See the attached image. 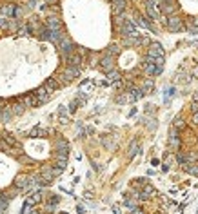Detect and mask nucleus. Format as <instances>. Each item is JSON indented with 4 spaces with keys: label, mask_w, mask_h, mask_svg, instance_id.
<instances>
[{
    "label": "nucleus",
    "mask_w": 198,
    "mask_h": 214,
    "mask_svg": "<svg viewBox=\"0 0 198 214\" xmlns=\"http://www.w3.org/2000/svg\"><path fill=\"white\" fill-rule=\"evenodd\" d=\"M160 11L167 16L174 15L178 11V4H176V0H160Z\"/></svg>",
    "instance_id": "1"
},
{
    "label": "nucleus",
    "mask_w": 198,
    "mask_h": 214,
    "mask_svg": "<svg viewBox=\"0 0 198 214\" xmlns=\"http://www.w3.org/2000/svg\"><path fill=\"white\" fill-rule=\"evenodd\" d=\"M165 27L173 33H176V31H182L184 29V20L180 16H169L165 20Z\"/></svg>",
    "instance_id": "2"
},
{
    "label": "nucleus",
    "mask_w": 198,
    "mask_h": 214,
    "mask_svg": "<svg viewBox=\"0 0 198 214\" xmlns=\"http://www.w3.org/2000/svg\"><path fill=\"white\" fill-rule=\"evenodd\" d=\"M147 56L151 60H156V58H164V47L158 44V42H153L149 45V51H147Z\"/></svg>",
    "instance_id": "3"
},
{
    "label": "nucleus",
    "mask_w": 198,
    "mask_h": 214,
    "mask_svg": "<svg viewBox=\"0 0 198 214\" xmlns=\"http://www.w3.org/2000/svg\"><path fill=\"white\" fill-rule=\"evenodd\" d=\"M144 67H145V73L149 75V76H156V75H160L162 73V67H158L155 62H153L149 56L145 58V64H142Z\"/></svg>",
    "instance_id": "4"
},
{
    "label": "nucleus",
    "mask_w": 198,
    "mask_h": 214,
    "mask_svg": "<svg viewBox=\"0 0 198 214\" xmlns=\"http://www.w3.org/2000/svg\"><path fill=\"white\" fill-rule=\"evenodd\" d=\"M169 149L173 151V153H176L178 149H180V138H178V133H176V129H171V134H169Z\"/></svg>",
    "instance_id": "5"
},
{
    "label": "nucleus",
    "mask_w": 198,
    "mask_h": 214,
    "mask_svg": "<svg viewBox=\"0 0 198 214\" xmlns=\"http://www.w3.org/2000/svg\"><path fill=\"white\" fill-rule=\"evenodd\" d=\"M122 35H124V36H138L135 24H133V22H129V20L124 22V26H122Z\"/></svg>",
    "instance_id": "6"
},
{
    "label": "nucleus",
    "mask_w": 198,
    "mask_h": 214,
    "mask_svg": "<svg viewBox=\"0 0 198 214\" xmlns=\"http://www.w3.org/2000/svg\"><path fill=\"white\" fill-rule=\"evenodd\" d=\"M60 49H62L64 56H65V55H71V53H75V49H73V42H71L69 38H65V36L60 40Z\"/></svg>",
    "instance_id": "7"
},
{
    "label": "nucleus",
    "mask_w": 198,
    "mask_h": 214,
    "mask_svg": "<svg viewBox=\"0 0 198 214\" xmlns=\"http://www.w3.org/2000/svg\"><path fill=\"white\" fill-rule=\"evenodd\" d=\"M33 94L36 96L38 104H46V102L49 100V94H51V93H47V91H46V87H38V89H36Z\"/></svg>",
    "instance_id": "8"
},
{
    "label": "nucleus",
    "mask_w": 198,
    "mask_h": 214,
    "mask_svg": "<svg viewBox=\"0 0 198 214\" xmlns=\"http://www.w3.org/2000/svg\"><path fill=\"white\" fill-rule=\"evenodd\" d=\"M145 7H147V15H149V18H153V20H156V18L160 16V11L156 9V4L153 2V0H147V4H145Z\"/></svg>",
    "instance_id": "9"
},
{
    "label": "nucleus",
    "mask_w": 198,
    "mask_h": 214,
    "mask_svg": "<svg viewBox=\"0 0 198 214\" xmlns=\"http://www.w3.org/2000/svg\"><path fill=\"white\" fill-rule=\"evenodd\" d=\"M65 62L69 64V67H78L80 62H82V58H80L78 53H71V55H65Z\"/></svg>",
    "instance_id": "10"
},
{
    "label": "nucleus",
    "mask_w": 198,
    "mask_h": 214,
    "mask_svg": "<svg viewBox=\"0 0 198 214\" xmlns=\"http://www.w3.org/2000/svg\"><path fill=\"white\" fill-rule=\"evenodd\" d=\"M78 75H80V69L78 67H67V69H65V73H64V78H65V82H69V80L76 78Z\"/></svg>",
    "instance_id": "11"
},
{
    "label": "nucleus",
    "mask_w": 198,
    "mask_h": 214,
    "mask_svg": "<svg viewBox=\"0 0 198 214\" xmlns=\"http://www.w3.org/2000/svg\"><path fill=\"white\" fill-rule=\"evenodd\" d=\"M29 176H26V174H20V176H16V180H15V187H18V189H26L27 185H29Z\"/></svg>",
    "instance_id": "12"
},
{
    "label": "nucleus",
    "mask_w": 198,
    "mask_h": 214,
    "mask_svg": "<svg viewBox=\"0 0 198 214\" xmlns=\"http://www.w3.org/2000/svg\"><path fill=\"white\" fill-rule=\"evenodd\" d=\"M125 9V0H113V13L115 15H122Z\"/></svg>",
    "instance_id": "13"
},
{
    "label": "nucleus",
    "mask_w": 198,
    "mask_h": 214,
    "mask_svg": "<svg viewBox=\"0 0 198 214\" xmlns=\"http://www.w3.org/2000/svg\"><path fill=\"white\" fill-rule=\"evenodd\" d=\"M113 56H105V58H102V62H100V67L105 71V73H109V71L113 69Z\"/></svg>",
    "instance_id": "14"
},
{
    "label": "nucleus",
    "mask_w": 198,
    "mask_h": 214,
    "mask_svg": "<svg viewBox=\"0 0 198 214\" xmlns=\"http://www.w3.org/2000/svg\"><path fill=\"white\" fill-rule=\"evenodd\" d=\"M60 27H62V24H60L58 18H49L47 20V29L49 31H60Z\"/></svg>",
    "instance_id": "15"
},
{
    "label": "nucleus",
    "mask_w": 198,
    "mask_h": 214,
    "mask_svg": "<svg viewBox=\"0 0 198 214\" xmlns=\"http://www.w3.org/2000/svg\"><path fill=\"white\" fill-rule=\"evenodd\" d=\"M44 87H46V91H47V93H53V91H56V89H58V82H56L55 78H47V80H46V84H44Z\"/></svg>",
    "instance_id": "16"
},
{
    "label": "nucleus",
    "mask_w": 198,
    "mask_h": 214,
    "mask_svg": "<svg viewBox=\"0 0 198 214\" xmlns=\"http://www.w3.org/2000/svg\"><path fill=\"white\" fill-rule=\"evenodd\" d=\"M22 102H24L27 107H36V105H40L35 94H27V96H24V100H22Z\"/></svg>",
    "instance_id": "17"
},
{
    "label": "nucleus",
    "mask_w": 198,
    "mask_h": 214,
    "mask_svg": "<svg viewBox=\"0 0 198 214\" xmlns=\"http://www.w3.org/2000/svg\"><path fill=\"white\" fill-rule=\"evenodd\" d=\"M142 96H144V91H142V89H131V94L127 96V100L135 102V100H138V98H142Z\"/></svg>",
    "instance_id": "18"
},
{
    "label": "nucleus",
    "mask_w": 198,
    "mask_h": 214,
    "mask_svg": "<svg viewBox=\"0 0 198 214\" xmlns=\"http://www.w3.org/2000/svg\"><path fill=\"white\" fill-rule=\"evenodd\" d=\"M138 147H140V145H138V141H136V140H133V141H131V145H129L127 156H129V158H133V156H135V154L138 153Z\"/></svg>",
    "instance_id": "19"
},
{
    "label": "nucleus",
    "mask_w": 198,
    "mask_h": 214,
    "mask_svg": "<svg viewBox=\"0 0 198 214\" xmlns=\"http://www.w3.org/2000/svg\"><path fill=\"white\" fill-rule=\"evenodd\" d=\"M46 134H47V131H44V129H40V127H35V129L29 133L31 138H42V136H46Z\"/></svg>",
    "instance_id": "20"
},
{
    "label": "nucleus",
    "mask_w": 198,
    "mask_h": 214,
    "mask_svg": "<svg viewBox=\"0 0 198 214\" xmlns=\"http://www.w3.org/2000/svg\"><path fill=\"white\" fill-rule=\"evenodd\" d=\"M107 78H109V82H120V73L115 71V69H111L107 73Z\"/></svg>",
    "instance_id": "21"
},
{
    "label": "nucleus",
    "mask_w": 198,
    "mask_h": 214,
    "mask_svg": "<svg viewBox=\"0 0 198 214\" xmlns=\"http://www.w3.org/2000/svg\"><path fill=\"white\" fill-rule=\"evenodd\" d=\"M184 169H185L187 173H191V174H196V176H198V163H196V165H193V163H184Z\"/></svg>",
    "instance_id": "22"
},
{
    "label": "nucleus",
    "mask_w": 198,
    "mask_h": 214,
    "mask_svg": "<svg viewBox=\"0 0 198 214\" xmlns=\"http://www.w3.org/2000/svg\"><path fill=\"white\" fill-rule=\"evenodd\" d=\"M118 51H120V49H118V45L111 44V45L107 47V55H105V56H115V55H118Z\"/></svg>",
    "instance_id": "23"
},
{
    "label": "nucleus",
    "mask_w": 198,
    "mask_h": 214,
    "mask_svg": "<svg viewBox=\"0 0 198 214\" xmlns=\"http://www.w3.org/2000/svg\"><path fill=\"white\" fill-rule=\"evenodd\" d=\"M40 200H42L40 193H35V194H33L31 198H27V200H26V203H29V205H35V203H38Z\"/></svg>",
    "instance_id": "24"
},
{
    "label": "nucleus",
    "mask_w": 198,
    "mask_h": 214,
    "mask_svg": "<svg viewBox=\"0 0 198 214\" xmlns=\"http://www.w3.org/2000/svg\"><path fill=\"white\" fill-rule=\"evenodd\" d=\"M4 141H6L7 145H11V147H16V145H18V144H16V140H15L11 134H4Z\"/></svg>",
    "instance_id": "25"
},
{
    "label": "nucleus",
    "mask_w": 198,
    "mask_h": 214,
    "mask_svg": "<svg viewBox=\"0 0 198 214\" xmlns=\"http://www.w3.org/2000/svg\"><path fill=\"white\" fill-rule=\"evenodd\" d=\"M11 113L13 114H22V113H24V104H15L11 107Z\"/></svg>",
    "instance_id": "26"
},
{
    "label": "nucleus",
    "mask_w": 198,
    "mask_h": 214,
    "mask_svg": "<svg viewBox=\"0 0 198 214\" xmlns=\"http://www.w3.org/2000/svg\"><path fill=\"white\" fill-rule=\"evenodd\" d=\"M11 114H13V113H11V109H9V107H4V111H2V120H4V122H9Z\"/></svg>",
    "instance_id": "27"
},
{
    "label": "nucleus",
    "mask_w": 198,
    "mask_h": 214,
    "mask_svg": "<svg viewBox=\"0 0 198 214\" xmlns=\"http://www.w3.org/2000/svg\"><path fill=\"white\" fill-rule=\"evenodd\" d=\"M156 191H155V187H151V185H144V194H147V196H151V194H155Z\"/></svg>",
    "instance_id": "28"
},
{
    "label": "nucleus",
    "mask_w": 198,
    "mask_h": 214,
    "mask_svg": "<svg viewBox=\"0 0 198 214\" xmlns=\"http://www.w3.org/2000/svg\"><path fill=\"white\" fill-rule=\"evenodd\" d=\"M185 124H184V118H180V116H176L174 118V129H180V127H184Z\"/></svg>",
    "instance_id": "29"
},
{
    "label": "nucleus",
    "mask_w": 198,
    "mask_h": 214,
    "mask_svg": "<svg viewBox=\"0 0 198 214\" xmlns=\"http://www.w3.org/2000/svg\"><path fill=\"white\" fill-rule=\"evenodd\" d=\"M176 160H178V163H180V165H184V163H187V161H189V156H185V154H176Z\"/></svg>",
    "instance_id": "30"
},
{
    "label": "nucleus",
    "mask_w": 198,
    "mask_h": 214,
    "mask_svg": "<svg viewBox=\"0 0 198 214\" xmlns=\"http://www.w3.org/2000/svg\"><path fill=\"white\" fill-rule=\"evenodd\" d=\"M153 87H155V85H153V82H145V85H144V89H142V91H144V94H145V93H149V91H153Z\"/></svg>",
    "instance_id": "31"
},
{
    "label": "nucleus",
    "mask_w": 198,
    "mask_h": 214,
    "mask_svg": "<svg viewBox=\"0 0 198 214\" xmlns=\"http://www.w3.org/2000/svg\"><path fill=\"white\" fill-rule=\"evenodd\" d=\"M4 13H6V15H13V13H15V7H13V6H7V7H4Z\"/></svg>",
    "instance_id": "32"
},
{
    "label": "nucleus",
    "mask_w": 198,
    "mask_h": 214,
    "mask_svg": "<svg viewBox=\"0 0 198 214\" xmlns=\"http://www.w3.org/2000/svg\"><path fill=\"white\" fill-rule=\"evenodd\" d=\"M56 167L64 171V169H65V160H58V161H56Z\"/></svg>",
    "instance_id": "33"
},
{
    "label": "nucleus",
    "mask_w": 198,
    "mask_h": 214,
    "mask_svg": "<svg viewBox=\"0 0 198 214\" xmlns=\"http://www.w3.org/2000/svg\"><path fill=\"white\" fill-rule=\"evenodd\" d=\"M125 205H127V207H131V209H136V203H135L133 200H125Z\"/></svg>",
    "instance_id": "34"
},
{
    "label": "nucleus",
    "mask_w": 198,
    "mask_h": 214,
    "mask_svg": "<svg viewBox=\"0 0 198 214\" xmlns=\"http://www.w3.org/2000/svg\"><path fill=\"white\" fill-rule=\"evenodd\" d=\"M27 31H29V27H22V29L18 31V35H27Z\"/></svg>",
    "instance_id": "35"
},
{
    "label": "nucleus",
    "mask_w": 198,
    "mask_h": 214,
    "mask_svg": "<svg viewBox=\"0 0 198 214\" xmlns=\"http://www.w3.org/2000/svg\"><path fill=\"white\" fill-rule=\"evenodd\" d=\"M76 105H78V100H75V102L71 104V107H69V109H71V111H75V109H76Z\"/></svg>",
    "instance_id": "36"
},
{
    "label": "nucleus",
    "mask_w": 198,
    "mask_h": 214,
    "mask_svg": "<svg viewBox=\"0 0 198 214\" xmlns=\"http://www.w3.org/2000/svg\"><path fill=\"white\" fill-rule=\"evenodd\" d=\"M193 124H194V125H196V124H198V113H196V114H194V116H193Z\"/></svg>",
    "instance_id": "37"
},
{
    "label": "nucleus",
    "mask_w": 198,
    "mask_h": 214,
    "mask_svg": "<svg viewBox=\"0 0 198 214\" xmlns=\"http://www.w3.org/2000/svg\"><path fill=\"white\" fill-rule=\"evenodd\" d=\"M76 210H78V214H84V212H85V209H84V207H78Z\"/></svg>",
    "instance_id": "38"
},
{
    "label": "nucleus",
    "mask_w": 198,
    "mask_h": 214,
    "mask_svg": "<svg viewBox=\"0 0 198 214\" xmlns=\"http://www.w3.org/2000/svg\"><path fill=\"white\" fill-rule=\"evenodd\" d=\"M133 214H144V212H142L140 209H133Z\"/></svg>",
    "instance_id": "39"
},
{
    "label": "nucleus",
    "mask_w": 198,
    "mask_h": 214,
    "mask_svg": "<svg viewBox=\"0 0 198 214\" xmlns=\"http://www.w3.org/2000/svg\"><path fill=\"white\" fill-rule=\"evenodd\" d=\"M46 2H49V4H56V0H46Z\"/></svg>",
    "instance_id": "40"
},
{
    "label": "nucleus",
    "mask_w": 198,
    "mask_h": 214,
    "mask_svg": "<svg viewBox=\"0 0 198 214\" xmlns=\"http://www.w3.org/2000/svg\"><path fill=\"white\" fill-rule=\"evenodd\" d=\"M194 102H196V104H198V93H196V94H194Z\"/></svg>",
    "instance_id": "41"
},
{
    "label": "nucleus",
    "mask_w": 198,
    "mask_h": 214,
    "mask_svg": "<svg viewBox=\"0 0 198 214\" xmlns=\"http://www.w3.org/2000/svg\"><path fill=\"white\" fill-rule=\"evenodd\" d=\"M64 214H65V212H64Z\"/></svg>",
    "instance_id": "42"
}]
</instances>
